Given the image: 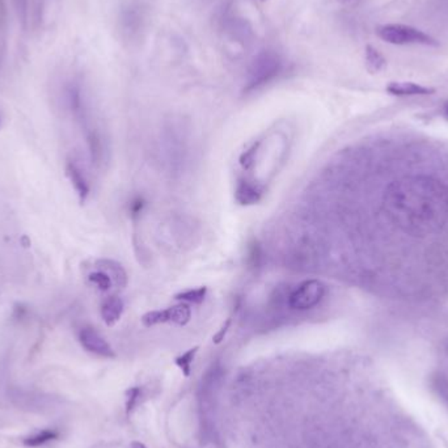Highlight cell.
I'll list each match as a JSON object with an SVG mask.
<instances>
[{"mask_svg":"<svg viewBox=\"0 0 448 448\" xmlns=\"http://www.w3.org/2000/svg\"><path fill=\"white\" fill-rule=\"evenodd\" d=\"M387 92L393 96H426L433 95L435 90L412 82H393L387 86Z\"/></svg>","mask_w":448,"mask_h":448,"instance_id":"10","label":"cell"},{"mask_svg":"<svg viewBox=\"0 0 448 448\" xmlns=\"http://www.w3.org/2000/svg\"><path fill=\"white\" fill-rule=\"evenodd\" d=\"M446 113H447V116H448V103H447V106H446Z\"/></svg>","mask_w":448,"mask_h":448,"instance_id":"25","label":"cell"},{"mask_svg":"<svg viewBox=\"0 0 448 448\" xmlns=\"http://www.w3.org/2000/svg\"><path fill=\"white\" fill-rule=\"evenodd\" d=\"M364 60H366V67L371 74L380 73L387 66V60L384 58V55L376 47L371 45L366 46Z\"/></svg>","mask_w":448,"mask_h":448,"instance_id":"12","label":"cell"},{"mask_svg":"<svg viewBox=\"0 0 448 448\" xmlns=\"http://www.w3.org/2000/svg\"><path fill=\"white\" fill-rule=\"evenodd\" d=\"M129 448H147L143 443H140V442H133L132 445H130V447Z\"/></svg>","mask_w":448,"mask_h":448,"instance_id":"24","label":"cell"},{"mask_svg":"<svg viewBox=\"0 0 448 448\" xmlns=\"http://www.w3.org/2000/svg\"><path fill=\"white\" fill-rule=\"evenodd\" d=\"M376 34L392 45L438 46V41L423 30L403 24H386L376 29Z\"/></svg>","mask_w":448,"mask_h":448,"instance_id":"3","label":"cell"},{"mask_svg":"<svg viewBox=\"0 0 448 448\" xmlns=\"http://www.w3.org/2000/svg\"><path fill=\"white\" fill-rule=\"evenodd\" d=\"M145 208H146V201L143 197H135L134 199L132 201V203L129 206V212L134 222H138L140 219V215L145 211Z\"/></svg>","mask_w":448,"mask_h":448,"instance_id":"19","label":"cell"},{"mask_svg":"<svg viewBox=\"0 0 448 448\" xmlns=\"http://www.w3.org/2000/svg\"><path fill=\"white\" fill-rule=\"evenodd\" d=\"M66 173H67L70 181H71V184H73L76 193L79 195L80 202L84 203L88 199L90 193V184H88V179H86V175L83 173V171L80 169V166L76 164L75 162H73V160L67 162Z\"/></svg>","mask_w":448,"mask_h":448,"instance_id":"9","label":"cell"},{"mask_svg":"<svg viewBox=\"0 0 448 448\" xmlns=\"http://www.w3.org/2000/svg\"><path fill=\"white\" fill-rule=\"evenodd\" d=\"M97 268L108 273L110 275V278L113 279L114 286H117L119 288H125L127 286L129 277H127L126 270L121 265L120 262H117L114 260H100V261H97Z\"/></svg>","mask_w":448,"mask_h":448,"instance_id":"11","label":"cell"},{"mask_svg":"<svg viewBox=\"0 0 448 448\" xmlns=\"http://www.w3.org/2000/svg\"><path fill=\"white\" fill-rule=\"evenodd\" d=\"M231 325H232V319L228 317V319L224 321L223 325L221 327V329L214 334V337H212V343L215 345L222 344L224 341V338H225V336H227V333H228L229 329H231Z\"/></svg>","mask_w":448,"mask_h":448,"instance_id":"20","label":"cell"},{"mask_svg":"<svg viewBox=\"0 0 448 448\" xmlns=\"http://www.w3.org/2000/svg\"><path fill=\"white\" fill-rule=\"evenodd\" d=\"M58 436H60V434L55 430H42L41 433L34 434L32 436H28L27 439H24V445L27 447H40L51 440H55Z\"/></svg>","mask_w":448,"mask_h":448,"instance_id":"17","label":"cell"},{"mask_svg":"<svg viewBox=\"0 0 448 448\" xmlns=\"http://www.w3.org/2000/svg\"><path fill=\"white\" fill-rule=\"evenodd\" d=\"M338 1L343 3L345 5H356V4L360 3L362 0H338Z\"/></svg>","mask_w":448,"mask_h":448,"instance_id":"23","label":"cell"},{"mask_svg":"<svg viewBox=\"0 0 448 448\" xmlns=\"http://www.w3.org/2000/svg\"><path fill=\"white\" fill-rule=\"evenodd\" d=\"M282 71L281 57L271 50L261 51L248 67L244 93H252L274 80Z\"/></svg>","mask_w":448,"mask_h":448,"instance_id":"2","label":"cell"},{"mask_svg":"<svg viewBox=\"0 0 448 448\" xmlns=\"http://www.w3.org/2000/svg\"><path fill=\"white\" fill-rule=\"evenodd\" d=\"M192 320V308L189 304L179 301V304L171 306L165 310H153L143 314L140 321L143 327L152 328L160 324H175L185 327Z\"/></svg>","mask_w":448,"mask_h":448,"instance_id":"5","label":"cell"},{"mask_svg":"<svg viewBox=\"0 0 448 448\" xmlns=\"http://www.w3.org/2000/svg\"><path fill=\"white\" fill-rule=\"evenodd\" d=\"M199 347L195 346L189 350H186L185 353L179 354V357L175 358V364L179 369V371L185 377H189L192 373V367H193V362H195L197 353H198Z\"/></svg>","mask_w":448,"mask_h":448,"instance_id":"15","label":"cell"},{"mask_svg":"<svg viewBox=\"0 0 448 448\" xmlns=\"http://www.w3.org/2000/svg\"><path fill=\"white\" fill-rule=\"evenodd\" d=\"M261 262V249L258 247V244H252L251 249H249V264L252 268L258 266Z\"/></svg>","mask_w":448,"mask_h":448,"instance_id":"22","label":"cell"},{"mask_svg":"<svg viewBox=\"0 0 448 448\" xmlns=\"http://www.w3.org/2000/svg\"><path fill=\"white\" fill-rule=\"evenodd\" d=\"M142 397V388L140 387H132L126 390V414L130 417V414L134 412L135 408L140 401Z\"/></svg>","mask_w":448,"mask_h":448,"instance_id":"18","label":"cell"},{"mask_svg":"<svg viewBox=\"0 0 448 448\" xmlns=\"http://www.w3.org/2000/svg\"><path fill=\"white\" fill-rule=\"evenodd\" d=\"M79 341L82 346L92 354L104 358H114L116 353L112 346L105 340L104 337L90 327H84L79 332Z\"/></svg>","mask_w":448,"mask_h":448,"instance_id":"6","label":"cell"},{"mask_svg":"<svg viewBox=\"0 0 448 448\" xmlns=\"http://www.w3.org/2000/svg\"><path fill=\"white\" fill-rule=\"evenodd\" d=\"M327 295V286L319 279H307L293 288L287 295V306L297 312H306L316 308Z\"/></svg>","mask_w":448,"mask_h":448,"instance_id":"4","label":"cell"},{"mask_svg":"<svg viewBox=\"0 0 448 448\" xmlns=\"http://www.w3.org/2000/svg\"><path fill=\"white\" fill-rule=\"evenodd\" d=\"M16 11H17V15L21 18L23 23L27 21L28 18V7H29V0H15Z\"/></svg>","mask_w":448,"mask_h":448,"instance_id":"21","label":"cell"},{"mask_svg":"<svg viewBox=\"0 0 448 448\" xmlns=\"http://www.w3.org/2000/svg\"><path fill=\"white\" fill-rule=\"evenodd\" d=\"M88 281H90V284H93L101 293L110 291L112 287H113V284H113V279L110 278V275L108 273H105L104 270L101 269L90 273Z\"/></svg>","mask_w":448,"mask_h":448,"instance_id":"16","label":"cell"},{"mask_svg":"<svg viewBox=\"0 0 448 448\" xmlns=\"http://www.w3.org/2000/svg\"><path fill=\"white\" fill-rule=\"evenodd\" d=\"M123 311H125V303L122 298L117 295L106 297L100 307L101 319L108 327H114L120 321Z\"/></svg>","mask_w":448,"mask_h":448,"instance_id":"8","label":"cell"},{"mask_svg":"<svg viewBox=\"0 0 448 448\" xmlns=\"http://www.w3.org/2000/svg\"><path fill=\"white\" fill-rule=\"evenodd\" d=\"M265 190L264 186L248 177H239L235 186V201L240 206L248 208L261 202Z\"/></svg>","mask_w":448,"mask_h":448,"instance_id":"7","label":"cell"},{"mask_svg":"<svg viewBox=\"0 0 448 448\" xmlns=\"http://www.w3.org/2000/svg\"><path fill=\"white\" fill-rule=\"evenodd\" d=\"M262 146V139H257L253 143L244 149L239 156V164L244 172H249L253 169L256 162H257V155L260 153V149Z\"/></svg>","mask_w":448,"mask_h":448,"instance_id":"13","label":"cell"},{"mask_svg":"<svg viewBox=\"0 0 448 448\" xmlns=\"http://www.w3.org/2000/svg\"><path fill=\"white\" fill-rule=\"evenodd\" d=\"M208 293H209V288L206 286H202L198 288H189V290H185V291H181L179 294H176L175 300L186 303V304L199 306L205 301V299L208 297Z\"/></svg>","mask_w":448,"mask_h":448,"instance_id":"14","label":"cell"},{"mask_svg":"<svg viewBox=\"0 0 448 448\" xmlns=\"http://www.w3.org/2000/svg\"><path fill=\"white\" fill-rule=\"evenodd\" d=\"M384 210L389 221L405 234L432 235L447 223V186L427 176L405 177L389 185Z\"/></svg>","mask_w":448,"mask_h":448,"instance_id":"1","label":"cell"}]
</instances>
